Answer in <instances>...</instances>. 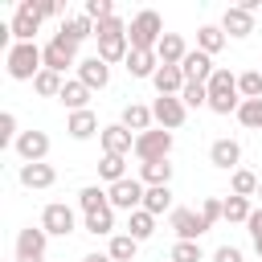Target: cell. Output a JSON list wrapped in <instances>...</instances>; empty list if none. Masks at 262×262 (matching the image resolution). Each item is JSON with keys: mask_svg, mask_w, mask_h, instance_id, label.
<instances>
[{"mask_svg": "<svg viewBox=\"0 0 262 262\" xmlns=\"http://www.w3.org/2000/svg\"><path fill=\"white\" fill-rule=\"evenodd\" d=\"M41 229H45L49 237H66V233H74V229H78V217H74V209H70V205L53 201V205H45V209H41Z\"/></svg>", "mask_w": 262, "mask_h": 262, "instance_id": "obj_8", "label": "cell"}, {"mask_svg": "<svg viewBox=\"0 0 262 262\" xmlns=\"http://www.w3.org/2000/svg\"><path fill=\"white\" fill-rule=\"evenodd\" d=\"M61 37H70L74 45H82L86 37H94V20H90L86 12H82V16H66V20H61Z\"/></svg>", "mask_w": 262, "mask_h": 262, "instance_id": "obj_26", "label": "cell"}, {"mask_svg": "<svg viewBox=\"0 0 262 262\" xmlns=\"http://www.w3.org/2000/svg\"><path fill=\"white\" fill-rule=\"evenodd\" d=\"M221 33L225 37H250L254 33V12H246L242 4H229L221 12Z\"/></svg>", "mask_w": 262, "mask_h": 262, "instance_id": "obj_15", "label": "cell"}, {"mask_svg": "<svg viewBox=\"0 0 262 262\" xmlns=\"http://www.w3.org/2000/svg\"><path fill=\"white\" fill-rule=\"evenodd\" d=\"M98 176H102L106 184H119V180H127V160H123V156H102V164H98Z\"/></svg>", "mask_w": 262, "mask_h": 262, "instance_id": "obj_35", "label": "cell"}, {"mask_svg": "<svg viewBox=\"0 0 262 262\" xmlns=\"http://www.w3.org/2000/svg\"><path fill=\"white\" fill-rule=\"evenodd\" d=\"M209 164L221 168V172H237V164H242V143H237V139H213Z\"/></svg>", "mask_w": 262, "mask_h": 262, "instance_id": "obj_14", "label": "cell"}, {"mask_svg": "<svg viewBox=\"0 0 262 262\" xmlns=\"http://www.w3.org/2000/svg\"><path fill=\"white\" fill-rule=\"evenodd\" d=\"M168 258H172V262H201L205 254H201V242H176Z\"/></svg>", "mask_w": 262, "mask_h": 262, "instance_id": "obj_42", "label": "cell"}, {"mask_svg": "<svg viewBox=\"0 0 262 262\" xmlns=\"http://www.w3.org/2000/svg\"><path fill=\"white\" fill-rule=\"evenodd\" d=\"M41 57H45V70H53V74H66L70 66H78V45H74L70 37L53 33V37L41 45Z\"/></svg>", "mask_w": 262, "mask_h": 262, "instance_id": "obj_4", "label": "cell"}, {"mask_svg": "<svg viewBox=\"0 0 262 262\" xmlns=\"http://www.w3.org/2000/svg\"><path fill=\"white\" fill-rule=\"evenodd\" d=\"M16 139H20V131H16V115L4 111V115H0V147H8V143H16Z\"/></svg>", "mask_w": 262, "mask_h": 262, "instance_id": "obj_43", "label": "cell"}, {"mask_svg": "<svg viewBox=\"0 0 262 262\" xmlns=\"http://www.w3.org/2000/svg\"><path fill=\"white\" fill-rule=\"evenodd\" d=\"M82 225H86V233H94V237H106V233L115 237V209L106 205V209H98V213H86Z\"/></svg>", "mask_w": 262, "mask_h": 262, "instance_id": "obj_28", "label": "cell"}, {"mask_svg": "<svg viewBox=\"0 0 262 262\" xmlns=\"http://www.w3.org/2000/svg\"><path fill=\"white\" fill-rule=\"evenodd\" d=\"M86 16L98 25V20H111L115 16V4L111 0H86Z\"/></svg>", "mask_w": 262, "mask_h": 262, "instance_id": "obj_44", "label": "cell"}, {"mask_svg": "<svg viewBox=\"0 0 262 262\" xmlns=\"http://www.w3.org/2000/svg\"><path fill=\"white\" fill-rule=\"evenodd\" d=\"M156 57H160V66H180V61L188 57L184 37H180V33H164V41L156 45Z\"/></svg>", "mask_w": 262, "mask_h": 262, "instance_id": "obj_20", "label": "cell"}, {"mask_svg": "<svg viewBox=\"0 0 262 262\" xmlns=\"http://www.w3.org/2000/svg\"><path fill=\"white\" fill-rule=\"evenodd\" d=\"M4 61H8V78H16V82H33V78L45 70V57H41L37 41H16V45L4 53Z\"/></svg>", "mask_w": 262, "mask_h": 262, "instance_id": "obj_1", "label": "cell"}, {"mask_svg": "<svg viewBox=\"0 0 262 262\" xmlns=\"http://www.w3.org/2000/svg\"><path fill=\"white\" fill-rule=\"evenodd\" d=\"M111 33H127V25H123L119 16H111V20H98V25H94V37H111Z\"/></svg>", "mask_w": 262, "mask_h": 262, "instance_id": "obj_45", "label": "cell"}, {"mask_svg": "<svg viewBox=\"0 0 262 262\" xmlns=\"http://www.w3.org/2000/svg\"><path fill=\"white\" fill-rule=\"evenodd\" d=\"M61 74H53V70H41L37 78H33V90L37 94H45V98H61Z\"/></svg>", "mask_w": 262, "mask_h": 262, "instance_id": "obj_34", "label": "cell"}, {"mask_svg": "<svg viewBox=\"0 0 262 262\" xmlns=\"http://www.w3.org/2000/svg\"><path fill=\"white\" fill-rule=\"evenodd\" d=\"M127 53H131V41H127V33L98 37V57H102L106 66H115V61H127Z\"/></svg>", "mask_w": 262, "mask_h": 262, "instance_id": "obj_18", "label": "cell"}, {"mask_svg": "<svg viewBox=\"0 0 262 262\" xmlns=\"http://www.w3.org/2000/svg\"><path fill=\"white\" fill-rule=\"evenodd\" d=\"M156 70H160V57L151 49H131L127 53V74L131 78H156Z\"/></svg>", "mask_w": 262, "mask_h": 262, "instance_id": "obj_21", "label": "cell"}, {"mask_svg": "<svg viewBox=\"0 0 262 262\" xmlns=\"http://www.w3.org/2000/svg\"><path fill=\"white\" fill-rule=\"evenodd\" d=\"M41 20H45L41 4H37V0H20L16 12H12V37H16V41H33L37 29H41Z\"/></svg>", "mask_w": 262, "mask_h": 262, "instance_id": "obj_7", "label": "cell"}, {"mask_svg": "<svg viewBox=\"0 0 262 262\" xmlns=\"http://www.w3.org/2000/svg\"><path fill=\"white\" fill-rule=\"evenodd\" d=\"M168 221H172V229H176V242H196V237L209 229L205 217H201V209H172Z\"/></svg>", "mask_w": 262, "mask_h": 262, "instance_id": "obj_11", "label": "cell"}, {"mask_svg": "<svg viewBox=\"0 0 262 262\" xmlns=\"http://www.w3.org/2000/svg\"><path fill=\"white\" fill-rule=\"evenodd\" d=\"M53 180H57L53 164H20V184L25 188H53Z\"/></svg>", "mask_w": 262, "mask_h": 262, "instance_id": "obj_23", "label": "cell"}, {"mask_svg": "<svg viewBox=\"0 0 262 262\" xmlns=\"http://www.w3.org/2000/svg\"><path fill=\"white\" fill-rule=\"evenodd\" d=\"M250 213H254V205H250V196H225V221H250Z\"/></svg>", "mask_w": 262, "mask_h": 262, "instance_id": "obj_38", "label": "cell"}, {"mask_svg": "<svg viewBox=\"0 0 262 262\" xmlns=\"http://www.w3.org/2000/svg\"><path fill=\"white\" fill-rule=\"evenodd\" d=\"M16 147V156L25 160V164H45V156H49V135L45 131H20V139L12 143Z\"/></svg>", "mask_w": 262, "mask_h": 262, "instance_id": "obj_13", "label": "cell"}, {"mask_svg": "<svg viewBox=\"0 0 262 262\" xmlns=\"http://www.w3.org/2000/svg\"><path fill=\"white\" fill-rule=\"evenodd\" d=\"M258 176L250 172V168H237L233 172V180H229V188H233V196H258Z\"/></svg>", "mask_w": 262, "mask_h": 262, "instance_id": "obj_36", "label": "cell"}, {"mask_svg": "<svg viewBox=\"0 0 262 262\" xmlns=\"http://www.w3.org/2000/svg\"><path fill=\"white\" fill-rule=\"evenodd\" d=\"M213 262H246V258H242L237 246H217V250H213Z\"/></svg>", "mask_w": 262, "mask_h": 262, "instance_id": "obj_46", "label": "cell"}, {"mask_svg": "<svg viewBox=\"0 0 262 262\" xmlns=\"http://www.w3.org/2000/svg\"><path fill=\"white\" fill-rule=\"evenodd\" d=\"M127 41H131V49H151V53H156V45L164 41V20H160V12L143 8V12L127 25Z\"/></svg>", "mask_w": 262, "mask_h": 262, "instance_id": "obj_3", "label": "cell"}, {"mask_svg": "<svg viewBox=\"0 0 262 262\" xmlns=\"http://www.w3.org/2000/svg\"><path fill=\"white\" fill-rule=\"evenodd\" d=\"M90 94H94V90H90V86H82L78 78H70V82L61 86V102H66V111H70V115H74V111H90Z\"/></svg>", "mask_w": 262, "mask_h": 262, "instance_id": "obj_24", "label": "cell"}, {"mask_svg": "<svg viewBox=\"0 0 262 262\" xmlns=\"http://www.w3.org/2000/svg\"><path fill=\"white\" fill-rule=\"evenodd\" d=\"M45 246H49V233L41 225H25L16 233V262H45Z\"/></svg>", "mask_w": 262, "mask_h": 262, "instance_id": "obj_9", "label": "cell"}, {"mask_svg": "<svg viewBox=\"0 0 262 262\" xmlns=\"http://www.w3.org/2000/svg\"><path fill=\"white\" fill-rule=\"evenodd\" d=\"M98 139H102V156H131L135 151V135L123 127V123H111V127H102L98 131Z\"/></svg>", "mask_w": 262, "mask_h": 262, "instance_id": "obj_12", "label": "cell"}, {"mask_svg": "<svg viewBox=\"0 0 262 262\" xmlns=\"http://www.w3.org/2000/svg\"><path fill=\"white\" fill-rule=\"evenodd\" d=\"M139 180H143L147 188H160V184H168V180H172V164H168V160L139 164Z\"/></svg>", "mask_w": 262, "mask_h": 262, "instance_id": "obj_27", "label": "cell"}, {"mask_svg": "<svg viewBox=\"0 0 262 262\" xmlns=\"http://www.w3.org/2000/svg\"><path fill=\"white\" fill-rule=\"evenodd\" d=\"M127 233H131L135 242H147V237L156 233V217H151L147 209H135V213H127Z\"/></svg>", "mask_w": 262, "mask_h": 262, "instance_id": "obj_29", "label": "cell"}, {"mask_svg": "<svg viewBox=\"0 0 262 262\" xmlns=\"http://www.w3.org/2000/svg\"><path fill=\"white\" fill-rule=\"evenodd\" d=\"M258 196H262V184H258Z\"/></svg>", "mask_w": 262, "mask_h": 262, "instance_id": "obj_50", "label": "cell"}, {"mask_svg": "<svg viewBox=\"0 0 262 262\" xmlns=\"http://www.w3.org/2000/svg\"><path fill=\"white\" fill-rule=\"evenodd\" d=\"M237 123L250 127V131H258V127H262V98H242V106H237Z\"/></svg>", "mask_w": 262, "mask_h": 262, "instance_id": "obj_37", "label": "cell"}, {"mask_svg": "<svg viewBox=\"0 0 262 262\" xmlns=\"http://www.w3.org/2000/svg\"><path fill=\"white\" fill-rule=\"evenodd\" d=\"M82 262H115V258H111V254H86Z\"/></svg>", "mask_w": 262, "mask_h": 262, "instance_id": "obj_48", "label": "cell"}, {"mask_svg": "<svg viewBox=\"0 0 262 262\" xmlns=\"http://www.w3.org/2000/svg\"><path fill=\"white\" fill-rule=\"evenodd\" d=\"M151 82H156V90H160V94H176V98H180V90L188 86V78H184V70H180V66H160Z\"/></svg>", "mask_w": 262, "mask_h": 262, "instance_id": "obj_22", "label": "cell"}, {"mask_svg": "<svg viewBox=\"0 0 262 262\" xmlns=\"http://www.w3.org/2000/svg\"><path fill=\"white\" fill-rule=\"evenodd\" d=\"M168 151H172V131H164V127H151V131L135 135V160H139V164L168 160Z\"/></svg>", "mask_w": 262, "mask_h": 262, "instance_id": "obj_5", "label": "cell"}, {"mask_svg": "<svg viewBox=\"0 0 262 262\" xmlns=\"http://www.w3.org/2000/svg\"><path fill=\"white\" fill-rule=\"evenodd\" d=\"M143 209H147L151 217H160V213H172V188H168V184H160V188H147V196H143Z\"/></svg>", "mask_w": 262, "mask_h": 262, "instance_id": "obj_32", "label": "cell"}, {"mask_svg": "<svg viewBox=\"0 0 262 262\" xmlns=\"http://www.w3.org/2000/svg\"><path fill=\"white\" fill-rule=\"evenodd\" d=\"M106 205H111V196H106L102 184H86V188L78 192V209H82V213H98V209H106Z\"/></svg>", "mask_w": 262, "mask_h": 262, "instance_id": "obj_30", "label": "cell"}, {"mask_svg": "<svg viewBox=\"0 0 262 262\" xmlns=\"http://www.w3.org/2000/svg\"><path fill=\"white\" fill-rule=\"evenodd\" d=\"M151 115H156V123H160L164 131H176V127H184V119H188V106H184L176 94H160V98L151 102Z\"/></svg>", "mask_w": 262, "mask_h": 262, "instance_id": "obj_10", "label": "cell"}, {"mask_svg": "<svg viewBox=\"0 0 262 262\" xmlns=\"http://www.w3.org/2000/svg\"><path fill=\"white\" fill-rule=\"evenodd\" d=\"M205 86H209V111H217V115H237L242 98H237V78H233L229 70L217 66V74H213Z\"/></svg>", "mask_w": 262, "mask_h": 262, "instance_id": "obj_2", "label": "cell"}, {"mask_svg": "<svg viewBox=\"0 0 262 262\" xmlns=\"http://www.w3.org/2000/svg\"><path fill=\"white\" fill-rule=\"evenodd\" d=\"M221 45H225L221 25H201V29H196V49H201V53H209V57H213Z\"/></svg>", "mask_w": 262, "mask_h": 262, "instance_id": "obj_31", "label": "cell"}, {"mask_svg": "<svg viewBox=\"0 0 262 262\" xmlns=\"http://www.w3.org/2000/svg\"><path fill=\"white\" fill-rule=\"evenodd\" d=\"M201 217H205V225L213 229L217 221H225V201H217V196H205V201H201Z\"/></svg>", "mask_w": 262, "mask_h": 262, "instance_id": "obj_41", "label": "cell"}, {"mask_svg": "<svg viewBox=\"0 0 262 262\" xmlns=\"http://www.w3.org/2000/svg\"><path fill=\"white\" fill-rule=\"evenodd\" d=\"M180 70H184V78H188V82H209V78L217 74L213 57H209V53H201V49H188V57L180 61Z\"/></svg>", "mask_w": 262, "mask_h": 262, "instance_id": "obj_17", "label": "cell"}, {"mask_svg": "<svg viewBox=\"0 0 262 262\" xmlns=\"http://www.w3.org/2000/svg\"><path fill=\"white\" fill-rule=\"evenodd\" d=\"M66 131H70L74 139H90V135H94V131H102V127H98L94 111H74V115L66 119Z\"/></svg>", "mask_w": 262, "mask_h": 262, "instance_id": "obj_25", "label": "cell"}, {"mask_svg": "<svg viewBox=\"0 0 262 262\" xmlns=\"http://www.w3.org/2000/svg\"><path fill=\"white\" fill-rule=\"evenodd\" d=\"M246 229H250V237H262V209H254V213H250Z\"/></svg>", "mask_w": 262, "mask_h": 262, "instance_id": "obj_47", "label": "cell"}, {"mask_svg": "<svg viewBox=\"0 0 262 262\" xmlns=\"http://www.w3.org/2000/svg\"><path fill=\"white\" fill-rule=\"evenodd\" d=\"M135 250H139V242H135L131 233H115V237H111V246H106V254H111L115 262H131V258H135Z\"/></svg>", "mask_w": 262, "mask_h": 262, "instance_id": "obj_33", "label": "cell"}, {"mask_svg": "<svg viewBox=\"0 0 262 262\" xmlns=\"http://www.w3.org/2000/svg\"><path fill=\"white\" fill-rule=\"evenodd\" d=\"M168 262H172V258H168Z\"/></svg>", "mask_w": 262, "mask_h": 262, "instance_id": "obj_51", "label": "cell"}, {"mask_svg": "<svg viewBox=\"0 0 262 262\" xmlns=\"http://www.w3.org/2000/svg\"><path fill=\"white\" fill-rule=\"evenodd\" d=\"M237 94H242V98H262V70L237 74Z\"/></svg>", "mask_w": 262, "mask_h": 262, "instance_id": "obj_39", "label": "cell"}, {"mask_svg": "<svg viewBox=\"0 0 262 262\" xmlns=\"http://www.w3.org/2000/svg\"><path fill=\"white\" fill-rule=\"evenodd\" d=\"M180 102H184V106H209V86H205V82H188V86L180 90Z\"/></svg>", "mask_w": 262, "mask_h": 262, "instance_id": "obj_40", "label": "cell"}, {"mask_svg": "<svg viewBox=\"0 0 262 262\" xmlns=\"http://www.w3.org/2000/svg\"><path fill=\"white\" fill-rule=\"evenodd\" d=\"M254 250H258V258H262V237H254Z\"/></svg>", "mask_w": 262, "mask_h": 262, "instance_id": "obj_49", "label": "cell"}, {"mask_svg": "<svg viewBox=\"0 0 262 262\" xmlns=\"http://www.w3.org/2000/svg\"><path fill=\"white\" fill-rule=\"evenodd\" d=\"M78 82L90 86V90H102V86L111 82V66H106L98 53H94V57H82V61H78Z\"/></svg>", "mask_w": 262, "mask_h": 262, "instance_id": "obj_16", "label": "cell"}, {"mask_svg": "<svg viewBox=\"0 0 262 262\" xmlns=\"http://www.w3.org/2000/svg\"><path fill=\"white\" fill-rule=\"evenodd\" d=\"M106 196H111V209H123V213H135V209H143V196H147V184L143 180H119V184H111L106 188Z\"/></svg>", "mask_w": 262, "mask_h": 262, "instance_id": "obj_6", "label": "cell"}, {"mask_svg": "<svg viewBox=\"0 0 262 262\" xmlns=\"http://www.w3.org/2000/svg\"><path fill=\"white\" fill-rule=\"evenodd\" d=\"M127 131H135V135H143V131H151V123H156V115H151V106H143V102H127L123 106V119H119Z\"/></svg>", "mask_w": 262, "mask_h": 262, "instance_id": "obj_19", "label": "cell"}]
</instances>
